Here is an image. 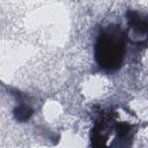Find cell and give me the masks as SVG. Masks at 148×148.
<instances>
[{
  "label": "cell",
  "mask_w": 148,
  "mask_h": 148,
  "mask_svg": "<svg viewBox=\"0 0 148 148\" xmlns=\"http://www.w3.org/2000/svg\"><path fill=\"white\" fill-rule=\"evenodd\" d=\"M108 38H103L101 45V57L102 61L108 66H112L116 60H118V56H120L119 42L113 38V36H106Z\"/></svg>",
  "instance_id": "1"
}]
</instances>
